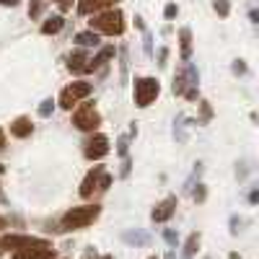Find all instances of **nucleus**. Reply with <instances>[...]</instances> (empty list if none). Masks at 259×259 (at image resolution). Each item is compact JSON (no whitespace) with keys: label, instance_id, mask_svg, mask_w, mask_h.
<instances>
[{"label":"nucleus","instance_id":"f8f14e48","mask_svg":"<svg viewBox=\"0 0 259 259\" xmlns=\"http://www.w3.org/2000/svg\"><path fill=\"white\" fill-rule=\"evenodd\" d=\"M13 259H55V249L45 246V249H21L13 251Z\"/></svg>","mask_w":259,"mask_h":259},{"label":"nucleus","instance_id":"4468645a","mask_svg":"<svg viewBox=\"0 0 259 259\" xmlns=\"http://www.w3.org/2000/svg\"><path fill=\"white\" fill-rule=\"evenodd\" d=\"M62 26H65V18H62V16H52V18H47L45 24H41V34H45V36L57 34Z\"/></svg>","mask_w":259,"mask_h":259},{"label":"nucleus","instance_id":"473e14b6","mask_svg":"<svg viewBox=\"0 0 259 259\" xmlns=\"http://www.w3.org/2000/svg\"><path fill=\"white\" fill-rule=\"evenodd\" d=\"M3 6H18V0H0Z\"/></svg>","mask_w":259,"mask_h":259},{"label":"nucleus","instance_id":"2eb2a0df","mask_svg":"<svg viewBox=\"0 0 259 259\" xmlns=\"http://www.w3.org/2000/svg\"><path fill=\"white\" fill-rule=\"evenodd\" d=\"M179 45H182V57L189 60L192 57V31L189 29H182L179 31Z\"/></svg>","mask_w":259,"mask_h":259},{"label":"nucleus","instance_id":"cd10ccee","mask_svg":"<svg viewBox=\"0 0 259 259\" xmlns=\"http://www.w3.org/2000/svg\"><path fill=\"white\" fill-rule=\"evenodd\" d=\"M119 153H122V156L127 153V138H122V140H119Z\"/></svg>","mask_w":259,"mask_h":259},{"label":"nucleus","instance_id":"e433bc0d","mask_svg":"<svg viewBox=\"0 0 259 259\" xmlns=\"http://www.w3.org/2000/svg\"><path fill=\"white\" fill-rule=\"evenodd\" d=\"M148 259H158V256H148Z\"/></svg>","mask_w":259,"mask_h":259},{"label":"nucleus","instance_id":"bb28decb","mask_svg":"<svg viewBox=\"0 0 259 259\" xmlns=\"http://www.w3.org/2000/svg\"><path fill=\"white\" fill-rule=\"evenodd\" d=\"M166 241H168V244H177V233H171V231H166Z\"/></svg>","mask_w":259,"mask_h":259},{"label":"nucleus","instance_id":"c9c22d12","mask_svg":"<svg viewBox=\"0 0 259 259\" xmlns=\"http://www.w3.org/2000/svg\"><path fill=\"white\" fill-rule=\"evenodd\" d=\"M104 259H114V256H112V254H106V256H104Z\"/></svg>","mask_w":259,"mask_h":259},{"label":"nucleus","instance_id":"f3484780","mask_svg":"<svg viewBox=\"0 0 259 259\" xmlns=\"http://www.w3.org/2000/svg\"><path fill=\"white\" fill-rule=\"evenodd\" d=\"M75 41L80 47H96L99 45V34L96 31H80L78 36H75Z\"/></svg>","mask_w":259,"mask_h":259},{"label":"nucleus","instance_id":"b1692460","mask_svg":"<svg viewBox=\"0 0 259 259\" xmlns=\"http://www.w3.org/2000/svg\"><path fill=\"white\" fill-rule=\"evenodd\" d=\"M210 106H207V101H202V119H210Z\"/></svg>","mask_w":259,"mask_h":259},{"label":"nucleus","instance_id":"c85d7f7f","mask_svg":"<svg viewBox=\"0 0 259 259\" xmlns=\"http://www.w3.org/2000/svg\"><path fill=\"white\" fill-rule=\"evenodd\" d=\"M249 18H251V21H254V24H259V8H254V11H251V13H249Z\"/></svg>","mask_w":259,"mask_h":259},{"label":"nucleus","instance_id":"423d86ee","mask_svg":"<svg viewBox=\"0 0 259 259\" xmlns=\"http://www.w3.org/2000/svg\"><path fill=\"white\" fill-rule=\"evenodd\" d=\"M73 124L78 130H83V133H94V130L101 124V114L96 112L94 104H80L75 114H73Z\"/></svg>","mask_w":259,"mask_h":259},{"label":"nucleus","instance_id":"f704fd0d","mask_svg":"<svg viewBox=\"0 0 259 259\" xmlns=\"http://www.w3.org/2000/svg\"><path fill=\"white\" fill-rule=\"evenodd\" d=\"M166 259H174V251H168V256H166Z\"/></svg>","mask_w":259,"mask_h":259},{"label":"nucleus","instance_id":"7ed1b4c3","mask_svg":"<svg viewBox=\"0 0 259 259\" xmlns=\"http://www.w3.org/2000/svg\"><path fill=\"white\" fill-rule=\"evenodd\" d=\"M112 187V177L106 174V168L104 166H94V171H89V177L83 179L80 184V197H94L96 192H106Z\"/></svg>","mask_w":259,"mask_h":259},{"label":"nucleus","instance_id":"dca6fc26","mask_svg":"<svg viewBox=\"0 0 259 259\" xmlns=\"http://www.w3.org/2000/svg\"><path fill=\"white\" fill-rule=\"evenodd\" d=\"M109 57H114V47H112V45H109V47H104L96 57H91V73H94L96 68H101V65L109 60Z\"/></svg>","mask_w":259,"mask_h":259},{"label":"nucleus","instance_id":"aec40b11","mask_svg":"<svg viewBox=\"0 0 259 259\" xmlns=\"http://www.w3.org/2000/svg\"><path fill=\"white\" fill-rule=\"evenodd\" d=\"M41 8H45V0H31L29 16H31V18H39V16H41Z\"/></svg>","mask_w":259,"mask_h":259},{"label":"nucleus","instance_id":"4be33fe9","mask_svg":"<svg viewBox=\"0 0 259 259\" xmlns=\"http://www.w3.org/2000/svg\"><path fill=\"white\" fill-rule=\"evenodd\" d=\"M163 16H166V18H174V16H177V6H174V3H168L166 11H163Z\"/></svg>","mask_w":259,"mask_h":259},{"label":"nucleus","instance_id":"6e6552de","mask_svg":"<svg viewBox=\"0 0 259 259\" xmlns=\"http://www.w3.org/2000/svg\"><path fill=\"white\" fill-rule=\"evenodd\" d=\"M109 138H106V135H101V133H96L89 143H85V150H83V153H85V158H89V161H101L104 156H109Z\"/></svg>","mask_w":259,"mask_h":259},{"label":"nucleus","instance_id":"0eeeda50","mask_svg":"<svg viewBox=\"0 0 259 259\" xmlns=\"http://www.w3.org/2000/svg\"><path fill=\"white\" fill-rule=\"evenodd\" d=\"M0 246L8 249V251H21V249H45V246H52V244L45 241V239H34V236H3Z\"/></svg>","mask_w":259,"mask_h":259},{"label":"nucleus","instance_id":"5701e85b","mask_svg":"<svg viewBox=\"0 0 259 259\" xmlns=\"http://www.w3.org/2000/svg\"><path fill=\"white\" fill-rule=\"evenodd\" d=\"M57 6H60V11H70L73 8V0H57Z\"/></svg>","mask_w":259,"mask_h":259},{"label":"nucleus","instance_id":"9d476101","mask_svg":"<svg viewBox=\"0 0 259 259\" xmlns=\"http://www.w3.org/2000/svg\"><path fill=\"white\" fill-rule=\"evenodd\" d=\"M114 3L117 0H80L78 3V13H83V16H94V13H101V11H106V8H114Z\"/></svg>","mask_w":259,"mask_h":259},{"label":"nucleus","instance_id":"39448f33","mask_svg":"<svg viewBox=\"0 0 259 259\" xmlns=\"http://www.w3.org/2000/svg\"><path fill=\"white\" fill-rule=\"evenodd\" d=\"M91 89H94V85L89 80H75L70 85H65L62 94H60V106H62V109H73L80 99H85L91 94Z\"/></svg>","mask_w":259,"mask_h":259},{"label":"nucleus","instance_id":"20e7f679","mask_svg":"<svg viewBox=\"0 0 259 259\" xmlns=\"http://www.w3.org/2000/svg\"><path fill=\"white\" fill-rule=\"evenodd\" d=\"M158 94H161V85H158L156 78H138L135 80V104L140 106V109L153 104Z\"/></svg>","mask_w":259,"mask_h":259},{"label":"nucleus","instance_id":"f257e3e1","mask_svg":"<svg viewBox=\"0 0 259 259\" xmlns=\"http://www.w3.org/2000/svg\"><path fill=\"white\" fill-rule=\"evenodd\" d=\"M91 31L96 34H106V36H119L124 31V13L119 8H106L101 13H94V18L89 21Z\"/></svg>","mask_w":259,"mask_h":259},{"label":"nucleus","instance_id":"a211bd4d","mask_svg":"<svg viewBox=\"0 0 259 259\" xmlns=\"http://www.w3.org/2000/svg\"><path fill=\"white\" fill-rule=\"evenodd\" d=\"M197 246H200V233H192L187 239V244H184V259H189L194 251H197Z\"/></svg>","mask_w":259,"mask_h":259},{"label":"nucleus","instance_id":"72a5a7b5","mask_svg":"<svg viewBox=\"0 0 259 259\" xmlns=\"http://www.w3.org/2000/svg\"><path fill=\"white\" fill-rule=\"evenodd\" d=\"M6 226V218H3V215H0V228H3Z\"/></svg>","mask_w":259,"mask_h":259},{"label":"nucleus","instance_id":"2f4dec72","mask_svg":"<svg viewBox=\"0 0 259 259\" xmlns=\"http://www.w3.org/2000/svg\"><path fill=\"white\" fill-rule=\"evenodd\" d=\"M6 148V135H3V130H0V150Z\"/></svg>","mask_w":259,"mask_h":259},{"label":"nucleus","instance_id":"1a4fd4ad","mask_svg":"<svg viewBox=\"0 0 259 259\" xmlns=\"http://www.w3.org/2000/svg\"><path fill=\"white\" fill-rule=\"evenodd\" d=\"M174 210H177V197H166L163 202L156 205V210L150 212V218H153L156 223H166L171 215H174Z\"/></svg>","mask_w":259,"mask_h":259},{"label":"nucleus","instance_id":"7c9ffc66","mask_svg":"<svg viewBox=\"0 0 259 259\" xmlns=\"http://www.w3.org/2000/svg\"><path fill=\"white\" fill-rule=\"evenodd\" d=\"M194 200L202 202V200H205V189H197V192H194Z\"/></svg>","mask_w":259,"mask_h":259},{"label":"nucleus","instance_id":"f03ea898","mask_svg":"<svg viewBox=\"0 0 259 259\" xmlns=\"http://www.w3.org/2000/svg\"><path fill=\"white\" fill-rule=\"evenodd\" d=\"M101 215V207L99 205H80V207H73L62 215V228L68 231H75V228H85L91 226L96 218Z\"/></svg>","mask_w":259,"mask_h":259},{"label":"nucleus","instance_id":"a878e982","mask_svg":"<svg viewBox=\"0 0 259 259\" xmlns=\"http://www.w3.org/2000/svg\"><path fill=\"white\" fill-rule=\"evenodd\" d=\"M249 202H251V205H256V202H259V189H254V192L249 194Z\"/></svg>","mask_w":259,"mask_h":259},{"label":"nucleus","instance_id":"9b49d317","mask_svg":"<svg viewBox=\"0 0 259 259\" xmlns=\"http://www.w3.org/2000/svg\"><path fill=\"white\" fill-rule=\"evenodd\" d=\"M68 70L70 73H91V57L85 52H73L68 60Z\"/></svg>","mask_w":259,"mask_h":259},{"label":"nucleus","instance_id":"6ab92c4d","mask_svg":"<svg viewBox=\"0 0 259 259\" xmlns=\"http://www.w3.org/2000/svg\"><path fill=\"white\" fill-rule=\"evenodd\" d=\"M212 8H215V13H218V16H228L231 13V3H228V0H215V3H212Z\"/></svg>","mask_w":259,"mask_h":259},{"label":"nucleus","instance_id":"393cba45","mask_svg":"<svg viewBox=\"0 0 259 259\" xmlns=\"http://www.w3.org/2000/svg\"><path fill=\"white\" fill-rule=\"evenodd\" d=\"M244 70H246V65H244L241 60H239V62H236V65H233V73H244Z\"/></svg>","mask_w":259,"mask_h":259},{"label":"nucleus","instance_id":"c756f323","mask_svg":"<svg viewBox=\"0 0 259 259\" xmlns=\"http://www.w3.org/2000/svg\"><path fill=\"white\" fill-rule=\"evenodd\" d=\"M166 57H168V50H161V52H158V60H161V65H166Z\"/></svg>","mask_w":259,"mask_h":259},{"label":"nucleus","instance_id":"ddd939ff","mask_svg":"<svg viewBox=\"0 0 259 259\" xmlns=\"http://www.w3.org/2000/svg\"><path fill=\"white\" fill-rule=\"evenodd\" d=\"M31 130H34V124H31L29 117H18V119L11 122V135L13 138H29Z\"/></svg>","mask_w":259,"mask_h":259},{"label":"nucleus","instance_id":"412c9836","mask_svg":"<svg viewBox=\"0 0 259 259\" xmlns=\"http://www.w3.org/2000/svg\"><path fill=\"white\" fill-rule=\"evenodd\" d=\"M52 109H55V101H52V99L41 101V106H39V117H50V114H52Z\"/></svg>","mask_w":259,"mask_h":259}]
</instances>
